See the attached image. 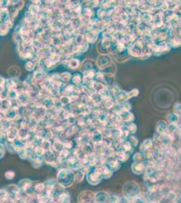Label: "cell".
I'll use <instances>...</instances> for the list:
<instances>
[{
    "label": "cell",
    "mask_w": 181,
    "mask_h": 203,
    "mask_svg": "<svg viewBox=\"0 0 181 203\" xmlns=\"http://www.w3.org/2000/svg\"><path fill=\"white\" fill-rule=\"evenodd\" d=\"M109 196L105 192H99L95 194V202L96 203H106L109 200Z\"/></svg>",
    "instance_id": "cell-9"
},
{
    "label": "cell",
    "mask_w": 181,
    "mask_h": 203,
    "mask_svg": "<svg viewBox=\"0 0 181 203\" xmlns=\"http://www.w3.org/2000/svg\"><path fill=\"white\" fill-rule=\"evenodd\" d=\"M69 155V151L66 149H63L62 150L59 152V156H58V158L60 160H64L65 158H66Z\"/></svg>",
    "instance_id": "cell-47"
},
{
    "label": "cell",
    "mask_w": 181,
    "mask_h": 203,
    "mask_svg": "<svg viewBox=\"0 0 181 203\" xmlns=\"http://www.w3.org/2000/svg\"><path fill=\"white\" fill-rule=\"evenodd\" d=\"M104 79H105V75H104L101 71H98V72L96 73L94 80L97 82L103 83L104 81Z\"/></svg>",
    "instance_id": "cell-43"
},
{
    "label": "cell",
    "mask_w": 181,
    "mask_h": 203,
    "mask_svg": "<svg viewBox=\"0 0 181 203\" xmlns=\"http://www.w3.org/2000/svg\"><path fill=\"white\" fill-rule=\"evenodd\" d=\"M104 88H106V87L104 86V85L102 83H100V82H97L95 81V83L94 87H93V89H95V91L96 92L99 93L101 90H103Z\"/></svg>",
    "instance_id": "cell-46"
},
{
    "label": "cell",
    "mask_w": 181,
    "mask_h": 203,
    "mask_svg": "<svg viewBox=\"0 0 181 203\" xmlns=\"http://www.w3.org/2000/svg\"><path fill=\"white\" fill-rule=\"evenodd\" d=\"M75 181L74 173L70 170L63 169L60 170L57 174V182L63 188H69Z\"/></svg>",
    "instance_id": "cell-1"
},
{
    "label": "cell",
    "mask_w": 181,
    "mask_h": 203,
    "mask_svg": "<svg viewBox=\"0 0 181 203\" xmlns=\"http://www.w3.org/2000/svg\"><path fill=\"white\" fill-rule=\"evenodd\" d=\"M40 146H41L45 151L51 150V148L52 147L50 141L47 140H43V142H41V145Z\"/></svg>",
    "instance_id": "cell-42"
},
{
    "label": "cell",
    "mask_w": 181,
    "mask_h": 203,
    "mask_svg": "<svg viewBox=\"0 0 181 203\" xmlns=\"http://www.w3.org/2000/svg\"><path fill=\"white\" fill-rule=\"evenodd\" d=\"M109 62H110V58H109L108 56H101L98 58L97 65L101 69H103L107 67V65L108 66Z\"/></svg>",
    "instance_id": "cell-22"
},
{
    "label": "cell",
    "mask_w": 181,
    "mask_h": 203,
    "mask_svg": "<svg viewBox=\"0 0 181 203\" xmlns=\"http://www.w3.org/2000/svg\"><path fill=\"white\" fill-rule=\"evenodd\" d=\"M18 12H19V10L16 8H14V7H12V8L9 9V14H10V18H12V19L15 18L16 16H18Z\"/></svg>",
    "instance_id": "cell-48"
},
{
    "label": "cell",
    "mask_w": 181,
    "mask_h": 203,
    "mask_svg": "<svg viewBox=\"0 0 181 203\" xmlns=\"http://www.w3.org/2000/svg\"><path fill=\"white\" fill-rule=\"evenodd\" d=\"M57 180H54L53 178L48 179L45 181L44 183V185L45 187V189H47L48 190H50V191H52L54 190L56 187V185H57Z\"/></svg>",
    "instance_id": "cell-23"
},
{
    "label": "cell",
    "mask_w": 181,
    "mask_h": 203,
    "mask_svg": "<svg viewBox=\"0 0 181 203\" xmlns=\"http://www.w3.org/2000/svg\"><path fill=\"white\" fill-rule=\"evenodd\" d=\"M127 129L128 131H129V133H135V132L137 130L136 125H135L133 122H131V123L128 125Z\"/></svg>",
    "instance_id": "cell-53"
},
{
    "label": "cell",
    "mask_w": 181,
    "mask_h": 203,
    "mask_svg": "<svg viewBox=\"0 0 181 203\" xmlns=\"http://www.w3.org/2000/svg\"><path fill=\"white\" fill-rule=\"evenodd\" d=\"M30 129L27 127L19 128L18 133V138L23 141V140H26L30 135Z\"/></svg>",
    "instance_id": "cell-16"
},
{
    "label": "cell",
    "mask_w": 181,
    "mask_h": 203,
    "mask_svg": "<svg viewBox=\"0 0 181 203\" xmlns=\"http://www.w3.org/2000/svg\"><path fill=\"white\" fill-rule=\"evenodd\" d=\"M43 158H44V161L47 164H52L56 161V154L52 150L45 152V154L43 155Z\"/></svg>",
    "instance_id": "cell-13"
},
{
    "label": "cell",
    "mask_w": 181,
    "mask_h": 203,
    "mask_svg": "<svg viewBox=\"0 0 181 203\" xmlns=\"http://www.w3.org/2000/svg\"><path fill=\"white\" fill-rule=\"evenodd\" d=\"M52 150L54 152H60L62 150L64 149V143L61 142L60 140H58L55 141L54 143L52 145Z\"/></svg>",
    "instance_id": "cell-24"
},
{
    "label": "cell",
    "mask_w": 181,
    "mask_h": 203,
    "mask_svg": "<svg viewBox=\"0 0 181 203\" xmlns=\"http://www.w3.org/2000/svg\"><path fill=\"white\" fill-rule=\"evenodd\" d=\"M34 152L36 154V156H43V155L45 154V151L44 149L43 148L41 147V146H37L35 148V149L34 150Z\"/></svg>",
    "instance_id": "cell-49"
},
{
    "label": "cell",
    "mask_w": 181,
    "mask_h": 203,
    "mask_svg": "<svg viewBox=\"0 0 181 203\" xmlns=\"http://www.w3.org/2000/svg\"><path fill=\"white\" fill-rule=\"evenodd\" d=\"M106 165L112 171H117V170L119 169V168L120 167V162L119 160H117L116 158L111 159V160H109V161L107 162Z\"/></svg>",
    "instance_id": "cell-20"
},
{
    "label": "cell",
    "mask_w": 181,
    "mask_h": 203,
    "mask_svg": "<svg viewBox=\"0 0 181 203\" xmlns=\"http://www.w3.org/2000/svg\"><path fill=\"white\" fill-rule=\"evenodd\" d=\"M10 1H1V8H6L8 5H10Z\"/></svg>",
    "instance_id": "cell-58"
},
{
    "label": "cell",
    "mask_w": 181,
    "mask_h": 203,
    "mask_svg": "<svg viewBox=\"0 0 181 203\" xmlns=\"http://www.w3.org/2000/svg\"><path fill=\"white\" fill-rule=\"evenodd\" d=\"M14 176H15V173L12 171H8L5 173V177L8 180H11L14 179Z\"/></svg>",
    "instance_id": "cell-54"
},
{
    "label": "cell",
    "mask_w": 181,
    "mask_h": 203,
    "mask_svg": "<svg viewBox=\"0 0 181 203\" xmlns=\"http://www.w3.org/2000/svg\"><path fill=\"white\" fill-rule=\"evenodd\" d=\"M18 129L17 127H16L15 126L12 127L10 129L7 131L6 137L7 140L9 142H14V140H16L18 138Z\"/></svg>",
    "instance_id": "cell-11"
},
{
    "label": "cell",
    "mask_w": 181,
    "mask_h": 203,
    "mask_svg": "<svg viewBox=\"0 0 181 203\" xmlns=\"http://www.w3.org/2000/svg\"><path fill=\"white\" fill-rule=\"evenodd\" d=\"M80 64V60L77 58L72 57L68 60V68L72 70H75L79 67Z\"/></svg>",
    "instance_id": "cell-18"
},
{
    "label": "cell",
    "mask_w": 181,
    "mask_h": 203,
    "mask_svg": "<svg viewBox=\"0 0 181 203\" xmlns=\"http://www.w3.org/2000/svg\"><path fill=\"white\" fill-rule=\"evenodd\" d=\"M58 202L59 203H70V196L68 195V194L66 192L61 193L59 196V199H58Z\"/></svg>",
    "instance_id": "cell-33"
},
{
    "label": "cell",
    "mask_w": 181,
    "mask_h": 203,
    "mask_svg": "<svg viewBox=\"0 0 181 203\" xmlns=\"http://www.w3.org/2000/svg\"><path fill=\"white\" fill-rule=\"evenodd\" d=\"M121 104V109H122V112H125V111H129L130 109H131V105L129 102H125L124 103L120 104Z\"/></svg>",
    "instance_id": "cell-52"
},
{
    "label": "cell",
    "mask_w": 181,
    "mask_h": 203,
    "mask_svg": "<svg viewBox=\"0 0 181 203\" xmlns=\"http://www.w3.org/2000/svg\"><path fill=\"white\" fill-rule=\"evenodd\" d=\"M120 115L122 121L124 122H131L134 119V116H133V114L131 112H129V111L122 112Z\"/></svg>",
    "instance_id": "cell-21"
},
{
    "label": "cell",
    "mask_w": 181,
    "mask_h": 203,
    "mask_svg": "<svg viewBox=\"0 0 181 203\" xmlns=\"http://www.w3.org/2000/svg\"><path fill=\"white\" fill-rule=\"evenodd\" d=\"M44 161V158L43 156H37L33 160V167L35 168H38L41 167Z\"/></svg>",
    "instance_id": "cell-39"
},
{
    "label": "cell",
    "mask_w": 181,
    "mask_h": 203,
    "mask_svg": "<svg viewBox=\"0 0 181 203\" xmlns=\"http://www.w3.org/2000/svg\"><path fill=\"white\" fill-rule=\"evenodd\" d=\"M129 142L132 144V146H137V140L136 138H135V137L133 136H131L130 137V140Z\"/></svg>",
    "instance_id": "cell-59"
},
{
    "label": "cell",
    "mask_w": 181,
    "mask_h": 203,
    "mask_svg": "<svg viewBox=\"0 0 181 203\" xmlns=\"http://www.w3.org/2000/svg\"><path fill=\"white\" fill-rule=\"evenodd\" d=\"M32 184V182L31 180H28V179H24V180L20 181V182L18 183V187L23 191L26 192L27 190L31 187Z\"/></svg>",
    "instance_id": "cell-17"
},
{
    "label": "cell",
    "mask_w": 181,
    "mask_h": 203,
    "mask_svg": "<svg viewBox=\"0 0 181 203\" xmlns=\"http://www.w3.org/2000/svg\"><path fill=\"white\" fill-rule=\"evenodd\" d=\"M89 44L87 42H85L83 44L80 45V53H85L89 50Z\"/></svg>",
    "instance_id": "cell-51"
},
{
    "label": "cell",
    "mask_w": 181,
    "mask_h": 203,
    "mask_svg": "<svg viewBox=\"0 0 181 203\" xmlns=\"http://www.w3.org/2000/svg\"><path fill=\"white\" fill-rule=\"evenodd\" d=\"M90 101L94 104L95 106H99L103 102V99L101 96V94L98 92H95L89 97Z\"/></svg>",
    "instance_id": "cell-15"
},
{
    "label": "cell",
    "mask_w": 181,
    "mask_h": 203,
    "mask_svg": "<svg viewBox=\"0 0 181 203\" xmlns=\"http://www.w3.org/2000/svg\"><path fill=\"white\" fill-rule=\"evenodd\" d=\"M71 99L70 98V96H61L59 98V103L62 106H63L64 108L67 106H69L71 104Z\"/></svg>",
    "instance_id": "cell-27"
},
{
    "label": "cell",
    "mask_w": 181,
    "mask_h": 203,
    "mask_svg": "<svg viewBox=\"0 0 181 203\" xmlns=\"http://www.w3.org/2000/svg\"><path fill=\"white\" fill-rule=\"evenodd\" d=\"M9 29L8 27H7L3 23L1 24V36H5L7 34L9 33Z\"/></svg>",
    "instance_id": "cell-50"
},
{
    "label": "cell",
    "mask_w": 181,
    "mask_h": 203,
    "mask_svg": "<svg viewBox=\"0 0 181 203\" xmlns=\"http://www.w3.org/2000/svg\"><path fill=\"white\" fill-rule=\"evenodd\" d=\"M64 143V148L66 150H69L70 148H72V145H73V142L71 140H66Z\"/></svg>",
    "instance_id": "cell-57"
},
{
    "label": "cell",
    "mask_w": 181,
    "mask_h": 203,
    "mask_svg": "<svg viewBox=\"0 0 181 203\" xmlns=\"http://www.w3.org/2000/svg\"><path fill=\"white\" fill-rule=\"evenodd\" d=\"M111 45V41L110 39L107 38H103L100 43V46L104 50H107L110 48Z\"/></svg>",
    "instance_id": "cell-29"
},
{
    "label": "cell",
    "mask_w": 181,
    "mask_h": 203,
    "mask_svg": "<svg viewBox=\"0 0 181 203\" xmlns=\"http://www.w3.org/2000/svg\"><path fill=\"white\" fill-rule=\"evenodd\" d=\"M87 179L89 184L91 185H97L103 179L101 171L99 168L91 167L87 174Z\"/></svg>",
    "instance_id": "cell-2"
},
{
    "label": "cell",
    "mask_w": 181,
    "mask_h": 203,
    "mask_svg": "<svg viewBox=\"0 0 181 203\" xmlns=\"http://www.w3.org/2000/svg\"><path fill=\"white\" fill-rule=\"evenodd\" d=\"M139 192V188L135 182H127L123 187L124 194L127 198H132L136 196Z\"/></svg>",
    "instance_id": "cell-3"
},
{
    "label": "cell",
    "mask_w": 181,
    "mask_h": 203,
    "mask_svg": "<svg viewBox=\"0 0 181 203\" xmlns=\"http://www.w3.org/2000/svg\"><path fill=\"white\" fill-rule=\"evenodd\" d=\"M32 78H33V84L40 86L48 78V77L47 76L45 71L41 69H38L34 71L32 74Z\"/></svg>",
    "instance_id": "cell-4"
},
{
    "label": "cell",
    "mask_w": 181,
    "mask_h": 203,
    "mask_svg": "<svg viewBox=\"0 0 181 203\" xmlns=\"http://www.w3.org/2000/svg\"><path fill=\"white\" fill-rule=\"evenodd\" d=\"M100 171H101L102 177L103 178H109L112 175L113 171L107 167V165H103V167H100Z\"/></svg>",
    "instance_id": "cell-25"
},
{
    "label": "cell",
    "mask_w": 181,
    "mask_h": 203,
    "mask_svg": "<svg viewBox=\"0 0 181 203\" xmlns=\"http://www.w3.org/2000/svg\"><path fill=\"white\" fill-rule=\"evenodd\" d=\"M115 102L116 103L118 104H122L124 102H127L128 100V96H127V92L124 91L123 90L120 91V92L114 98Z\"/></svg>",
    "instance_id": "cell-19"
},
{
    "label": "cell",
    "mask_w": 181,
    "mask_h": 203,
    "mask_svg": "<svg viewBox=\"0 0 181 203\" xmlns=\"http://www.w3.org/2000/svg\"><path fill=\"white\" fill-rule=\"evenodd\" d=\"M25 69H26L27 71H29V72H32L35 70L36 67H37V65H36V63H34L32 60H29L27 61L25 65Z\"/></svg>",
    "instance_id": "cell-31"
},
{
    "label": "cell",
    "mask_w": 181,
    "mask_h": 203,
    "mask_svg": "<svg viewBox=\"0 0 181 203\" xmlns=\"http://www.w3.org/2000/svg\"><path fill=\"white\" fill-rule=\"evenodd\" d=\"M13 40L17 45L22 44L23 43V38L20 33H14Z\"/></svg>",
    "instance_id": "cell-45"
},
{
    "label": "cell",
    "mask_w": 181,
    "mask_h": 203,
    "mask_svg": "<svg viewBox=\"0 0 181 203\" xmlns=\"http://www.w3.org/2000/svg\"><path fill=\"white\" fill-rule=\"evenodd\" d=\"M72 83L74 85H80L83 84V75L79 73H76L72 77Z\"/></svg>",
    "instance_id": "cell-26"
},
{
    "label": "cell",
    "mask_w": 181,
    "mask_h": 203,
    "mask_svg": "<svg viewBox=\"0 0 181 203\" xmlns=\"http://www.w3.org/2000/svg\"><path fill=\"white\" fill-rule=\"evenodd\" d=\"M97 18L99 19L102 21L104 18L107 17V15H106V10H104V9L99 8L97 10Z\"/></svg>",
    "instance_id": "cell-44"
},
{
    "label": "cell",
    "mask_w": 181,
    "mask_h": 203,
    "mask_svg": "<svg viewBox=\"0 0 181 203\" xmlns=\"http://www.w3.org/2000/svg\"><path fill=\"white\" fill-rule=\"evenodd\" d=\"M79 203H93L95 202V194L90 191H85L80 193L78 198Z\"/></svg>",
    "instance_id": "cell-6"
},
{
    "label": "cell",
    "mask_w": 181,
    "mask_h": 203,
    "mask_svg": "<svg viewBox=\"0 0 181 203\" xmlns=\"http://www.w3.org/2000/svg\"><path fill=\"white\" fill-rule=\"evenodd\" d=\"M18 106H13L6 113H5L3 115V117L6 119H8L9 120H11V121L14 122L17 119V118L19 117V115H18Z\"/></svg>",
    "instance_id": "cell-7"
},
{
    "label": "cell",
    "mask_w": 181,
    "mask_h": 203,
    "mask_svg": "<svg viewBox=\"0 0 181 203\" xmlns=\"http://www.w3.org/2000/svg\"><path fill=\"white\" fill-rule=\"evenodd\" d=\"M74 85L73 84H64L61 88V95L70 96L74 92Z\"/></svg>",
    "instance_id": "cell-14"
},
{
    "label": "cell",
    "mask_w": 181,
    "mask_h": 203,
    "mask_svg": "<svg viewBox=\"0 0 181 203\" xmlns=\"http://www.w3.org/2000/svg\"><path fill=\"white\" fill-rule=\"evenodd\" d=\"M47 110L46 109V108L43 106H38L36 107L35 110H34L33 113H32V116H33L35 118H36L38 120L43 119V118L45 117V116L47 114Z\"/></svg>",
    "instance_id": "cell-8"
},
{
    "label": "cell",
    "mask_w": 181,
    "mask_h": 203,
    "mask_svg": "<svg viewBox=\"0 0 181 203\" xmlns=\"http://www.w3.org/2000/svg\"><path fill=\"white\" fill-rule=\"evenodd\" d=\"M82 14H84V15H86L92 18L94 16V10L93 8H88V7H85L83 8Z\"/></svg>",
    "instance_id": "cell-41"
},
{
    "label": "cell",
    "mask_w": 181,
    "mask_h": 203,
    "mask_svg": "<svg viewBox=\"0 0 181 203\" xmlns=\"http://www.w3.org/2000/svg\"><path fill=\"white\" fill-rule=\"evenodd\" d=\"M108 89L109 91H110L111 95L112 96L113 98H115V97L120 92V91H121V89H120V87L117 85H111Z\"/></svg>",
    "instance_id": "cell-35"
},
{
    "label": "cell",
    "mask_w": 181,
    "mask_h": 203,
    "mask_svg": "<svg viewBox=\"0 0 181 203\" xmlns=\"http://www.w3.org/2000/svg\"><path fill=\"white\" fill-rule=\"evenodd\" d=\"M115 104H116V102H115V100H114L113 98L106 100L103 102V106L107 111L112 109L115 106Z\"/></svg>",
    "instance_id": "cell-28"
},
{
    "label": "cell",
    "mask_w": 181,
    "mask_h": 203,
    "mask_svg": "<svg viewBox=\"0 0 181 203\" xmlns=\"http://www.w3.org/2000/svg\"><path fill=\"white\" fill-rule=\"evenodd\" d=\"M5 151V149L4 145L2 144H1V158H3V156H4Z\"/></svg>",
    "instance_id": "cell-60"
},
{
    "label": "cell",
    "mask_w": 181,
    "mask_h": 203,
    "mask_svg": "<svg viewBox=\"0 0 181 203\" xmlns=\"http://www.w3.org/2000/svg\"><path fill=\"white\" fill-rule=\"evenodd\" d=\"M114 67L113 65H109L107 67H105L103 69H101V72L103 73L104 75H111L113 74L114 71Z\"/></svg>",
    "instance_id": "cell-40"
},
{
    "label": "cell",
    "mask_w": 181,
    "mask_h": 203,
    "mask_svg": "<svg viewBox=\"0 0 181 203\" xmlns=\"http://www.w3.org/2000/svg\"><path fill=\"white\" fill-rule=\"evenodd\" d=\"M18 96V92L17 90L15 89H11L8 91V94H7V98L10 100L11 101H15L17 99Z\"/></svg>",
    "instance_id": "cell-32"
},
{
    "label": "cell",
    "mask_w": 181,
    "mask_h": 203,
    "mask_svg": "<svg viewBox=\"0 0 181 203\" xmlns=\"http://www.w3.org/2000/svg\"><path fill=\"white\" fill-rule=\"evenodd\" d=\"M12 106V102L8 98L1 100V112L2 114L6 113Z\"/></svg>",
    "instance_id": "cell-12"
},
{
    "label": "cell",
    "mask_w": 181,
    "mask_h": 203,
    "mask_svg": "<svg viewBox=\"0 0 181 203\" xmlns=\"http://www.w3.org/2000/svg\"><path fill=\"white\" fill-rule=\"evenodd\" d=\"M99 94H101L102 98H103V101H105V100H106L113 98V97L111 95V93H110V91H109L108 88H104L103 90H101V91H100Z\"/></svg>",
    "instance_id": "cell-34"
},
{
    "label": "cell",
    "mask_w": 181,
    "mask_h": 203,
    "mask_svg": "<svg viewBox=\"0 0 181 203\" xmlns=\"http://www.w3.org/2000/svg\"><path fill=\"white\" fill-rule=\"evenodd\" d=\"M85 37L86 42L88 43L89 44H91V43H95L97 41L99 35L92 30H89L85 34Z\"/></svg>",
    "instance_id": "cell-10"
},
{
    "label": "cell",
    "mask_w": 181,
    "mask_h": 203,
    "mask_svg": "<svg viewBox=\"0 0 181 203\" xmlns=\"http://www.w3.org/2000/svg\"><path fill=\"white\" fill-rule=\"evenodd\" d=\"M74 177H75V180L77 181L78 182H80L82 180H83L84 176H85V173L81 169L76 170L75 173H74Z\"/></svg>",
    "instance_id": "cell-37"
},
{
    "label": "cell",
    "mask_w": 181,
    "mask_h": 203,
    "mask_svg": "<svg viewBox=\"0 0 181 203\" xmlns=\"http://www.w3.org/2000/svg\"><path fill=\"white\" fill-rule=\"evenodd\" d=\"M93 65L92 63L89 61H85L84 62V63L82 65L81 67V71L83 72V73H85L86 71L91 70V69H93Z\"/></svg>",
    "instance_id": "cell-38"
},
{
    "label": "cell",
    "mask_w": 181,
    "mask_h": 203,
    "mask_svg": "<svg viewBox=\"0 0 181 203\" xmlns=\"http://www.w3.org/2000/svg\"><path fill=\"white\" fill-rule=\"evenodd\" d=\"M139 91L137 89H133L132 91H129V92H127V96H128V100L130 99L131 98H133V97L136 96L138 94Z\"/></svg>",
    "instance_id": "cell-55"
},
{
    "label": "cell",
    "mask_w": 181,
    "mask_h": 203,
    "mask_svg": "<svg viewBox=\"0 0 181 203\" xmlns=\"http://www.w3.org/2000/svg\"><path fill=\"white\" fill-rule=\"evenodd\" d=\"M32 101L29 94L27 91H21L18 92V96L17 99L15 100L16 106H27Z\"/></svg>",
    "instance_id": "cell-5"
},
{
    "label": "cell",
    "mask_w": 181,
    "mask_h": 203,
    "mask_svg": "<svg viewBox=\"0 0 181 203\" xmlns=\"http://www.w3.org/2000/svg\"><path fill=\"white\" fill-rule=\"evenodd\" d=\"M74 41L76 44L80 45L81 44H83V43L86 42L85 37V35H75L74 38Z\"/></svg>",
    "instance_id": "cell-36"
},
{
    "label": "cell",
    "mask_w": 181,
    "mask_h": 203,
    "mask_svg": "<svg viewBox=\"0 0 181 203\" xmlns=\"http://www.w3.org/2000/svg\"><path fill=\"white\" fill-rule=\"evenodd\" d=\"M60 77H61L64 83L67 84V83H68L69 81L72 80V75L69 72H63L60 74Z\"/></svg>",
    "instance_id": "cell-30"
},
{
    "label": "cell",
    "mask_w": 181,
    "mask_h": 203,
    "mask_svg": "<svg viewBox=\"0 0 181 203\" xmlns=\"http://www.w3.org/2000/svg\"><path fill=\"white\" fill-rule=\"evenodd\" d=\"M24 5H25V1H17V2L14 3L13 5V7H14V8H16V9H18V10H21V9L23 8Z\"/></svg>",
    "instance_id": "cell-56"
}]
</instances>
